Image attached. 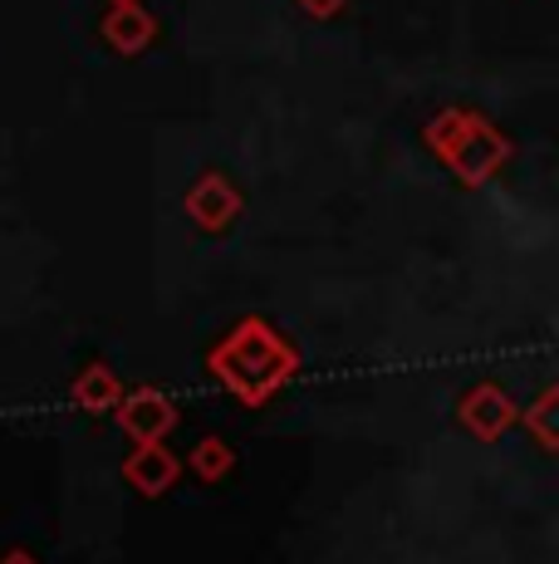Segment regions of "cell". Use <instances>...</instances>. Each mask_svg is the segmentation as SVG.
<instances>
[{"mask_svg": "<svg viewBox=\"0 0 559 564\" xmlns=\"http://www.w3.org/2000/svg\"><path fill=\"white\" fill-rule=\"evenodd\" d=\"M128 476H133L143 491H163L172 476H177V462H172L157 442H143V447H138V457L128 462Z\"/></svg>", "mask_w": 559, "mask_h": 564, "instance_id": "8992f818", "label": "cell"}, {"mask_svg": "<svg viewBox=\"0 0 559 564\" xmlns=\"http://www.w3.org/2000/svg\"><path fill=\"white\" fill-rule=\"evenodd\" d=\"M299 6H305L309 15H319V20H325V15H335V10L343 6V0H299Z\"/></svg>", "mask_w": 559, "mask_h": 564, "instance_id": "9c48e42d", "label": "cell"}, {"mask_svg": "<svg viewBox=\"0 0 559 564\" xmlns=\"http://www.w3.org/2000/svg\"><path fill=\"white\" fill-rule=\"evenodd\" d=\"M10 564H30V560H25V555H15V560H10Z\"/></svg>", "mask_w": 559, "mask_h": 564, "instance_id": "30bf717a", "label": "cell"}, {"mask_svg": "<svg viewBox=\"0 0 559 564\" xmlns=\"http://www.w3.org/2000/svg\"><path fill=\"white\" fill-rule=\"evenodd\" d=\"M211 368L231 383L235 398H251V403H261V398H271L280 383L289 378V368H295V354L285 349V344L275 339L265 324H245L241 334H235L231 344L211 359Z\"/></svg>", "mask_w": 559, "mask_h": 564, "instance_id": "6da1fadb", "label": "cell"}, {"mask_svg": "<svg viewBox=\"0 0 559 564\" xmlns=\"http://www.w3.org/2000/svg\"><path fill=\"white\" fill-rule=\"evenodd\" d=\"M221 462H226L221 442H207V447H197V471L201 476H221Z\"/></svg>", "mask_w": 559, "mask_h": 564, "instance_id": "ba28073f", "label": "cell"}, {"mask_svg": "<svg viewBox=\"0 0 559 564\" xmlns=\"http://www.w3.org/2000/svg\"><path fill=\"white\" fill-rule=\"evenodd\" d=\"M118 422H123V427L133 432L138 442H157L172 427V422H177V412H172V403H167L163 393L143 388V393H133L123 408H118Z\"/></svg>", "mask_w": 559, "mask_h": 564, "instance_id": "3957f363", "label": "cell"}, {"mask_svg": "<svg viewBox=\"0 0 559 564\" xmlns=\"http://www.w3.org/2000/svg\"><path fill=\"white\" fill-rule=\"evenodd\" d=\"M235 206H241V192H235L226 177H201L187 197V212L197 216L201 226H226L235 216Z\"/></svg>", "mask_w": 559, "mask_h": 564, "instance_id": "5b68a950", "label": "cell"}, {"mask_svg": "<svg viewBox=\"0 0 559 564\" xmlns=\"http://www.w3.org/2000/svg\"><path fill=\"white\" fill-rule=\"evenodd\" d=\"M427 138L442 148V158H447L467 182H486L491 172H496L501 162H505V143H501V138L491 133L481 118L461 113V108H451V113L437 118V123L427 128Z\"/></svg>", "mask_w": 559, "mask_h": 564, "instance_id": "7a4b0ae2", "label": "cell"}, {"mask_svg": "<svg viewBox=\"0 0 559 564\" xmlns=\"http://www.w3.org/2000/svg\"><path fill=\"white\" fill-rule=\"evenodd\" d=\"M103 35H109V45L118 54H138V50H147V40H153V15H147L138 0L113 6L109 20H103Z\"/></svg>", "mask_w": 559, "mask_h": 564, "instance_id": "277c9868", "label": "cell"}, {"mask_svg": "<svg viewBox=\"0 0 559 564\" xmlns=\"http://www.w3.org/2000/svg\"><path fill=\"white\" fill-rule=\"evenodd\" d=\"M113 6H128V0H113Z\"/></svg>", "mask_w": 559, "mask_h": 564, "instance_id": "8fae6325", "label": "cell"}, {"mask_svg": "<svg viewBox=\"0 0 559 564\" xmlns=\"http://www.w3.org/2000/svg\"><path fill=\"white\" fill-rule=\"evenodd\" d=\"M113 398H118V388H113L109 368H94V373H84V378H79V403H89V408H109Z\"/></svg>", "mask_w": 559, "mask_h": 564, "instance_id": "52a82bcc", "label": "cell"}]
</instances>
